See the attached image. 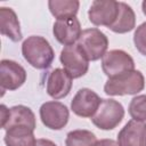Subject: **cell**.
I'll return each instance as SVG.
<instances>
[{
	"label": "cell",
	"instance_id": "obj_1",
	"mask_svg": "<svg viewBox=\"0 0 146 146\" xmlns=\"http://www.w3.org/2000/svg\"><path fill=\"white\" fill-rule=\"evenodd\" d=\"M22 55L31 66L38 70L49 68L55 58V52L49 41L40 35H31L23 41Z\"/></svg>",
	"mask_w": 146,
	"mask_h": 146
},
{
	"label": "cell",
	"instance_id": "obj_2",
	"mask_svg": "<svg viewBox=\"0 0 146 146\" xmlns=\"http://www.w3.org/2000/svg\"><path fill=\"white\" fill-rule=\"evenodd\" d=\"M145 88V78L138 70H133L120 76L108 79L104 86V92L108 96L136 95Z\"/></svg>",
	"mask_w": 146,
	"mask_h": 146
},
{
	"label": "cell",
	"instance_id": "obj_3",
	"mask_svg": "<svg viewBox=\"0 0 146 146\" xmlns=\"http://www.w3.org/2000/svg\"><path fill=\"white\" fill-rule=\"evenodd\" d=\"M78 44L90 62L98 60L107 52L108 39L105 33H103L97 27L86 29L82 31Z\"/></svg>",
	"mask_w": 146,
	"mask_h": 146
},
{
	"label": "cell",
	"instance_id": "obj_4",
	"mask_svg": "<svg viewBox=\"0 0 146 146\" xmlns=\"http://www.w3.org/2000/svg\"><path fill=\"white\" fill-rule=\"evenodd\" d=\"M124 117V108L115 99H102V103L91 117V122L102 130L116 128Z\"/></svg>",
	"mask_w": 146,
	"mask_h": 146
},
{
	"label": "cell",
	"instance_id": "obj_5",
	"mask_svg": "<svg viewBox=\"0 0 146 146\" xmlns=\"http://www.w3.org/2000/svg\"><path fill=\"white\" fill-rule=\"evenodd\" d=\"M102 70L108 79H113L135 70L132 57L121 49L107 51L102 58Z\"/></svg>",
	"mask_w": 146,
	"mask_h": 146
},
{
	"label": "cell",
	"instance_id": "obj_6",
	"mask_svg": "<svg viewBox=\"0 0 146 146\" xmlns=\"http://www.w3.org/2000/svg\"><path fill=\"white\" fill-rule=\"evenodd\" d=\"M60 63L72 79L83 76L89 70V60L78 43L66 46L60 51Z\"/></svg>",
	"mask_w": 146,
	"mask_h": 146
},
{
	"label": "cell",
	"instance_id": "obj_7",
	"mask_svg": "<svg viewBox=\"0 0 146 146\" xmlns=\"http://www.w3.org/2000/svg\"><path fill=\"white\" fill-rule=\"evenodd\" d=\"M1 127L8 130L13 127H27L32 130L35 129V115L33 111L24 105H16L7 108L1 105Z\"/></svg>",
	"mask_w": 146,
	"mask_h": 146
},
{
	"label": "cell",
	"instance_id": "obj_8",
	"mask_svg": "<svg viewBox=\"0 0 146 146\" xmlns=\"http://www.w3.org/2000/svg\"><path fill=\"white\" fill-rule=\"evenodd\" d=\"M40 119L46 128L51 130L63 129L70 119V111L66 105L60 102H46L40 106Z\"/></svg>",
	"mask_w": 146,
	"mask_h": 146
},
{
	"label": "cell",
	"instance_id": "obj_9",
	"mask_svg": "<svg viewBox=\"0 0 146 146\" xmlns=\"http://www.w3.org/2000/svg\"><path fill=\"white\" fill-rule=\"evenodd\" d=\"M119 3L114 0H95L89 10V21L96 26L110 27L119 15Z\"/></svg>",
	"mask_w": 146,
	"mask_h": 146
},
{
	"label": "cell",
	"instance_id": "obj_10",
	"mask_svg": "<svg viewBox=\"0 0 146 146\" xmlns=\"http://www.w3.org/2000/svg\"><path fill=\"white\" fill-rule=\"evenodd\" d=\"M26 81L25 68L15 60L2 59L0 62V84L5 90H16Z\"/></svg>",
	"mask_w": 146,
	"mask_h": 146
},
{
	"label": "cell",
	"instance_id": "obj_11",
	"mask_svg": "<svg viewBox=\"0 0 146 146\" xmlns=\"http://www.w3.org/2000/svg\"><path fill=\"white\" fill-rule=\"evenodd\" d=\"M102 103V98L89 88H81L78 90L71 100L72 112L81 117H92Z\"/></svg>",
	"mask_w": 146,
	"mask_h": 146
},
{
	"label": "cell",
	"instance_id": "obj_12",
	"mask_svg": "<svg viewBox=\"0 0 146 146\" xmlns=\"http://www.w3.org/2000/svg\"><path fill=\"white\" fill-rule=\"evenodd\" d=\"M52 33H54L56 40L59 43L64 44L65 47L74 44L75 42H78V40L82 33L80 21L76 17L57 19L54 23Z\"/></svg>",
	"mask_w": 146,
	"mask_h": 146
},
{
	"label": "cell",
	"instance_id": "obj_13",
	"mask_svg": "<svg viewBox=\"0 0 146 146\" xmlns=\"http://www.w3.org/2000/svg\"><path fill=\"white\" fill-rule=\"evenodd\" d=\"M72 78L64 68H55L49 72L46 80L47 94L54 99L66 97L72 89Z\"/></svg>",
	"mask_w": 146,
	"mask_h": 146
},
{
	"label": "cell",
	"instance_id": "obj_14",
	"mask_svg": "<svg viewBox=\"0 0 146 146\" xmlns=\"http://www.w3.org/2000/svg\"><path fill=\"white\" fill-rule=\"evenodd\" d=\"M120 146H146V123L130 120L117 133Z\"/></svg>",
	"mask_w": 146,
	"mask_h": 146
},
{
	"label": "cell",
	"instance_id": "obj_15",
	"mask_svg": "<svg viewBox=\"0 0 146 146\" xmlns=\"http://www.w3.org/2000/svg\"><path fill=\"white\" fill-rule=\"evenodd\" d=\"M0 32L14 42H18L23 38L17 15L9 7L0 8Z\"/></svg>",
	"mask_w": 146,
	"mask_h": 146
},
{
	"label": "cell",
	"instance_id": "obj_16",
	"mask_svg": "<svg viewBox=\"0 0 146 146\" xmlns=\"http://www.w3.org/2000/svg\"><path fill=\"white\" fill-rule=\"evenodd\" d=\"M33 131L27 127H13L6 130L5 144L6 146H36Z\"/></svg>",
	"mask_w": 146,
	"mask_h": 146
},
{
	"label": "cell",
	"instance_id": "obj_17",
	"mask_svg": "<svg viewBox=\"0 0 146 146\" xmlns=\"http://www.w3.org/2000/svg\"><path fill=\"white\" fill-rule=\"evenodd\" d=\"M136 26V14L133 9L125 2L119 3V15L116 21L108 27L114 33H128Z\"/></svg>",
	"mask_w": 146,
	"mask_h": 146
},
{
	"label": "cell",
	"instance_id": "obj_18",
	"mask_svg": "<svg viewBox=\"0 0 146 146\" xmlns=\"http://www.w3.org/2000/svg\"><path fill=\"white\" fill-rule=\"evenodd\" d=\"M48 7L54 17L64 19L76 17L80 2L78 0H50L48 1Z\"/></svg>",
	"mask_w": 146,
	"mask_h": 146
},
{
	"label": "cell",
	"instance_id": "obj_19",
	"mask_svg": "<svg viewBox=\"0 0 146 146\" xmlns=\"http://www.w3.org/2000/svg\"><path fill=\"white\" fill-rule=\"evenodd\" d=\"M97 138L94 132L84 129L72 130L66 135V146H96Z\"/></svg>",
	"mask_w": 146,
	"mask_h": 146
},
{
	"label": "cell",
	"instance_id": "obj_20",
	"mask_svg": "<svg viewBox=\"0 0 146 146\" xmlns=\"http://www.w3.org/2000/svg\"><path fill=\"white\" fill-rule=\"evenodd\" d=\"M129 114L132 120L146 121V95H138L130 100L128 107Z\"/></svg>",
	"mask_w": 146,
	"mask_h": 146
},
{
	"label": "cell",
	"instance_id": "obj_21",
	"mask_svg": "<svg viewBox=\"0 0 146 146\" xmlns=\"http://www.w3.org/2000/svg\"><path fill=\"white\" fill-rule=\"evenodd\" d=\"M133 43L137 50L141 55L146 56V22L137 26L133 33Z\"/></svg>",
	"mask_w": 146,
	"mask_h": 146
},
{
	"label": "cell",
	"instance_id": "obj_22",
	"mask_svg": "<svg viewBox=\"0 0 146 146\" xmlns=\"http://www.w3.org/2000/svg\"><path fill=\"white\" fill-rule=\"evenodd\" d=\"M96 146H120V145H119L117 141H115V140H113V139H107V138H105V139L98 140L97 144H96Z\"/></svg>",
	"mask_w": 146,
	"mask_h": 146
},
{
	"label": "cell",
	"instance_id": "obj_23",
	"mask_svg": "<svg viewBox=\"0 0 146 146\" xmlns=\"http://www.w3.org/2000/svg\"><path fill=\"white\" fill-rule=\"evenodd\" d=\"M36 146H57V145L54 141H51L50 139L41 138V139H38L36 140Z\"/></svg>",
	"mask_w": 146,
	"mask_h": 146
},
{
	"label": "cell",
	"instance_id": "obj_24",
	"mask_svg": "<svg viewBox=\"0 0 146 146\" xmlns=\"http://www.w3.org/2000/svg\"><path fill=\"white\" fill-rule=\"evenodd\" d=\"M141 9H143V13H144V15L146 16V0H144V1L141 2Z\"/></svg>",
	"mask_w": 146,
	"mask_h": 146
}]
</instances>
